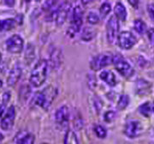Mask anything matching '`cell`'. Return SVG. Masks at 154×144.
Returning <instances> with one entry per match:
<instances>
[{
    "instance_id": "obj_30",
    "label": "cell",
    "mask_w": 154,
    "mask_h": 144,
    "mask_svg": "<svg viewBox=\"0 0 154 144\" xmlns=\"http://www.w3.org/2000/svg\"><path fill=\"white\" fill-rule=\"evenodd\" d=\"M148 38L151 41V43L154 45V29L151 28L148 31Z\"/></svg>"
},
{
    "instance_id": "obj_31",
    "label": "cell",
    "mask_w": 154,
    "mask_h": 144,
    "mask_svg": "<svg viewBox=\"0 0 154 144\" xmlns=\"http://www.w3.org/2000/svg\"><path fill=\"white\" fill-rule=\"evenodd\" d=\"M129 3L132 5L134 8H137L138 6V1H134V0H129Z\"/></svg>"
},
{
    "instance_id": "obj_27",
    "label": "cell",
    "mask_w": 154,
    "mask_h": 144,
    "mask_svg": "<svg viewBox=\"0 0 154 144\" xmlns=\"http://www.w3.org/2000/svg\"><path fill=\"white\" fill-rule=\"evenodd\" d=\"M33 142H34V136L32 134H28L21 140L20 144H33Z\"/></svg>"
},
{
    "instance_id": "obj_3",
    "label": "cell",
    "mask_w": 154,
    "mask_h": 144,
    "mask_svg": "<svg viewBox=\"0 0 154 144\" xmlns=\"http://www.w3.org/2000/svg\"><path fill=\"white\" fill-rule=\"evenodd\" d=\"M83 18V9L81 5L75 6L73 12H72L71 22L69 28L68 29V34L71 37H74L82 25Z\"/></svg>"
},
{
    "instance_id": "obj_16",
    "label": "cell",
    "mask_w": 154,
    "mask_h": 144,
    "mask_svg": "<svg viewBox=\"0 0 154 144\" xmlns=\"http://www.w3.org/2000/svg\"><path fill=\"white\" fill-rule=\"evenodd\" d=\"M16 19L7 18L5 20L0 21V31H10L16 27L17 25Z\"/></svg>"
},
{
    "instance_id": "obj_35",
    "label": "cell",
    "mask_w": 154,
    "mask_h": 144,
    "mask_svg": "<svg viewBox=\"0 0 154 144\" xmlns=\"http://www.w3.org/2000/svg\"><path fill=\"white\" fill-rule=\"evenodd\" d=\"M1 60H2V54L0 53V62H1Z\"/></svg>"
},
{
    "instance_id": "obj_4",
    "label": "cell",
    "mask_w": 154,
    "mask_h": 144,
    "mask_svg": "<svg viewBox=\"0 0 154 144\" xmlns=\"http://www.w3.org/2000/svg\"><path fill=\"white\" fill-rule=\"evenodd\" d=\"M113 64L115 65L116 70L119 72L122 76H123L126 78L132 77V75L134 74V69L131 66V64L123 58L122 56L120 54H114Z\"/></svg>"
},
{
    "instance_id": "obj_6",
    "label": "cell",
    "mask_w": 154,
    "mask_h": 144,
    "mask_svg": "<svg viewBox=\"0 0 154 144\" xmlns=\"http://www.w3.org/2000/svg\"><path fill=\"white\" fill-rule=\"evenodd\" d=\"M6 48L11 53H20L23 49L24 42L22 38L18 34H13L6 40Z\"/></svg>"
},
{
    "instance_id": "obj_24",
    "label": "cell",
    "mask_w": 154,
    "mask_h": 144,
    "mask_svg": "<svg viewBox=\"0 0 154 144\" xmlns=\"http://www.w3.org/2000/svg\"><path fill=\"white\" fill-rule=\"evenodd\" d=\"M87 20H88V22H89L90 24H92V25L97 24V23L99 22V15H98L97 13H95L94 11H90V12L88 13Z\"/></svg>"
},
{
    "instance_id": "obj_8",
    "label": "cell",
    "mask_w": 154,
    "mask_h": 144,
    "mask_svg": "<svg viewBox=\"0 0 154 144\" xmlns=\"http://www.w3.org/2000/svg\"><path fill=\"white\" fill-rule=\"evenodd\" d=\"M136 42H137V39L131 32L123 31L118 34L119 46L124 50H128L132 48L133 46L136 44Z\"/></svg>"
},
{
    "instance_id": "obj_5",
    "label": "cell",
    "mask_w": 154,
    "mask_h": 144,
    "mask_svg": "<svg viewBox=\"0 0 154 144\" xmlns=\"http://www.w3.org/2000/svg\"><path fill=\"white\" fill-rule=\"evenodd\" d=\"M114 54L111 52H103L94 57L93 60L91 61L90 66L93 70H99L105 67L108 66L111 63H113Z\"/></svg>"
},
{
    "instance_id": "obj_23",
    "label": "cell",
    "mask_w": 154,
    "mask_h": 144,
    "mask_svg": "<svg viewBox=\"0 0 154 144\" xmlns=\"http://www.w3.org/2000/svg\"><path fill=\"white\" fill-rule=\"evenodd\" d=\"M151 105H150V103L148 102H146L144 103L141 105H140L139 107V111L141 115H143L145 117H149L150 116V113H151Z\"/></svg>"
},
{
    "instance_id": "obj_25",
    "label": "cell",
    "mask_w": 154,
    "mask_h": 144,
    "mask_svg": "<svg viewBox=\"0 0 154 144\" xmlns=\"http://www.w3.org/2000/svg\"><path fill=\"white\" fill-rule=\"evenodd\" d=\"M94 131H95L96 136L98 137H99V138H105V136H106V134H107L106 130L103 126H101V125H96L94 127Z\"/></svg>"
},
{
    "instance_id": "obj_17",
    "label": "cell",
    "mask_w": 154,
    "mask_h": 144,
    "mask_svg": "<svg viewBox=\"0 0 154 144\" xmlns=\"http://www.w3.org/2000/svg\"><path fill=\"white\" fill-rule=\"evenodd\" d=\"M95 34H96V31L94 28L91 27H86L82 30V39L84 41H90L91 39H93L95 37Z\"/></svg>"
},
{
    "instance_id": "obj_14",
    "label": "cell",
    "mask_w": 154,
    "mask_h": 144,
    "mask_svg": "<svg viewBox=\"0 0 154 144\" xmlns=\"http://www.w3.org/2000/svg\"><path fill=\"white\" fill-rule=\"evenodd\" d=\"M100 79L103 80L106 84H108L109 86H115L116 81V77L114 73L110 70H103L99 75Z\"/></svg>"
},
{
    "instance_id": "obj_28",
    "label": "cell",
    "mask_w": 154,
    "mask_h": 144,
    "mask_svg": "<svg viewBox=\"0 0 154 144\" xmlns=\"http://www.w3.org/2000/svg\"><path fill=\"white\" fill-rule=\"evenodd\" d=\"M91 85H93V89L96 87V78L93 75H89L88 77V86L91 89Z\"/></svg>"
},
{
    "instance_id": "obj_36",
    "label": "cell",
    "mask_w": 154,
    "mask_h": 144,
    "mask_svg": "<svg viewBox=\"0 0 154 144\" xmlns=\"http://www.w3.org/2000/svg\"><path fill=\"white\" fill-rule=\"evenodd\" d=\"M152 111H153V113H154V103H153V105H152Z\"/></svg>"
},
{
    "instance_id": "obj_26",
    "label": "cell",
    "mask_w": 154,
    "mask_h": 144,
    "mask_svg": "<svg viewBox=\"0 0 154 144\" xmlns=\"http://www.w3.org/2000/svg\"><path fill=\"white\" fill-rule=\"evenodd\" d=\"M116 117V112L114 111H106L104 115V119H105V122L110 123L112 122Z\"/></svg>"
},
{
    "instance_id": "obj_34",
    "label": "cell",
    "mask_w": 154,
    "mask_h": 144,
    "mask_svg": "<svg viewBox=\"0 0 154 144\" xmlns=\"http://www.w3.org/2000/svg\"><path fill=\"white\" fill-rule=\"evenodd\" d=\"M2 86H3V82L0 80V88H2Z\"/></svg>"
},
{
    "instance_id": "obj_9",
    "label": "cell",
    "mask_w": 154,
    "mask_h": 144,
    "mask_svg": "<svg viewBox=\"0 0 154 144\" xmlns=\"http://www.w3.org/2000/svg\"><path fill=\"white\" fill-rule=\"evenodd\" d=\"M15 117H16V110H15V106L11 105L8 110L6 111L5 115L2 117L0 125L1 128L4 130H11L15 121Z\"/></svg>"
},
{
    "instance_id": "obj_18",
    "label": "cell",
    "mask_w": 154,
    "mask_h": 144,
    "mask_svg": "<svg viewBox=\"0 0 154 144\" xmlns=\"http://www.w3.org/2000/svg\"><path fill=\"white\" fill-rule=\"evenodd\" d=\"M64 144H79L75 133L72 130H68L64 137Z\"/></svg>"
},
{
    "instance_id": "obj_19",
    "label": "cell",
    "mask_w": 154,
    "mask_h": 144,
    "mask_svg": "<svg viewBox=\"0 0 154 144\" xmlns=\"http://www.w3.org/2000/svg\"><path fill=\"white\" fill-rule=\"evenodd\" d=\"M128 104H129V97L127 94H122L117 101V109L122 111L128 105Z\"/></svg>"
},
{
    "instance_id": "obj_21",
    "label": "cell",
    "mask_w": 154,
    "mask_h": 144,
    "mask_svg": "<svg viewBox=\"0 0 154 144\" xmlns=\"http://www.w3.org/2000/svg\"><path fill=\"white\" fill-rule=\"evenodd\" d=\"M110 11H111V6H110V4L107 2L103 3L100 6V9H99V13H100L101 18H105L107 17V15L110 13Z\"/></svg>"
},
{
    "instance_id": "obj_12",
    "label": "cell",
    "mask_w": 154,
    "mask_h": 144,
    "mask_svg": "<svg viewBox=\"0 0 154 144\" xmlns=\"http://www.w3.org/2000/svg\"><path fill=\"white\" fill-rule=\"evenodd\" d=\"M56 121L61 126H65L69 122V110L67 105H63L57 109L56 112Z\"/></svg>"
},
{
    "instance_id": "obj_37",
    "label": "cell",
    "mask_w": 154,
    "mask_h": 144,
    "mask_svg": "<svg viewBox=\"0 0 154 144\" xmlns=\"http://www.w3.org/2000/svg\"><path fill=\"white\" fill-rule=\"evenodd\" d=\"M41 144H47V143H41Z\"/></svg>"
},
{
    "instance_id": "obj_10",
    "label": "cell",
    "mask_w": 154,
    "mask_h": 144,
    "mask_svg": "<svg viewBox=\"0 0 154 144\" xmlns=\"http://www.w3.org/2000/svg\"><path fill=\"white\" fill-rule=\"evenodd\" d=\"M70 9V4L68 2H63L58 5L56 11V22L58 26L63 25L66 21Z\"/></svg>"
},
{
    "instance_id": "obj_11",
    "label": "cell",
    "mask_w": 154,
    "mask_h": 144,
    "mask_svg": "<svg viewBox=\"0 0 154 144\" xmlns=\"http://www.w3.org/2000/svg\"><path fill=\"white\" fill-rule=\"evenodd\" d=\"M141 124L137 120H130L127 123L124 128V133L128 137L134 138L138 136L141 131Z\"/></svg>"
},
{
    "instance_id": "obj_29",
    "label": "cell",
    "mask_w": 154,
    "mask_h": 144,
    "mask_svg": "<svg viewBox=\"0 0 154 144\" xmlns=\"http://www.w3.org/2000/svg\"><path fill=\"white\" fill-rule=\"evenodd\" d=\"M147 11L151 19L154 21V4H150L147 5Z\"/></svg>"
},
{
    "instance_id": "obj_1",
    "label": "cell",
    "mask_w": 154,
    "mask_h": 144,
    "mask_svg": "<svg viewBox=\"0 0 154 144\" xmlns=\"http://www.w3.org/2000/svg\"><path fill=\"white\" fill-rule=\"evenodd\" d=\"M48 63L45 59H41L34 65L31 72L29 82L33 87H39L45 83L47 77Z\"/></svg>"
},
{
    "instance_id": "obj_15",
    "label": "cell",
    "mask_w": 154,
    "mask_h": 144,
    "mask_svg": "<svg viewBox=\"0 0 154 144\" xmlns=\"http://www.w3.org/2000/svg\"><path fill=\"white\" fill-rule=\"evenodd\" d=\"M114 12H115V17L121 20L122 22H124L126 20L127 17V11L126 8L124 7V5L122 3H116L114 9Z\"/></svg>"
},
{
    "instance_id": "obj_2",
    "label": "cell",
    "mask_w": 154,
    "mask_h": 144,
    "mask_svg": "<svg viewBox=\"0 0 154 144\" xmlns=\"http://www.w3.org/2000/svg\"><path fill=\"white\" fill-rule=\"evenodd\" d=\"M57 95V89L52 86H48L47 88L35 94L33 101L38 106H41L44 109H48L51 105L52 101L55 99Z\"/></svg>"
},
{
    "instance_id": "obj_20",
    "label": "cell",
    "mask_w": 154,
    "mask_h": 144,
    "mask_svg": "<svg viewBox=\"0 0 154 144\" xmlns=\"http://www.w3.org/2000/svg\"><path fill=\"white\" fill-rule=\"evenodd\" d=\"M134 28L135 31L137 33H140V34H143L146 31V23L143 21L140 20V19L134 20Z\"/></svg>"
},
{
    "instance_id": "obj_7",
    "label": "cell",
    "mask_w": 154,
    "mask_h": 144,
    "mask_svg": "<svg viewBox=\"0 0 154 144\" xmlns=\"http://www.w3.org/2000/svg\"><path fill=\"white\" fill-rule=\"evenodd\" d=\"M118 31H119V22L118 19L113 16L110 17L109 21L106 25V36L109 43L112 44L118 36Z\"/></svg>"
},
{
    "instance_id": "obj_32",
    "label": "cell",
    "mask_w": 154,
    "mask_h": 144,
    "mask_svg": "<svg viewBox=\"0 0 154 144\" xmlns=\"http://www.w3.org/2000/svg\"><path fill=\"white\" fill-rule=\"evenodd\" d=\"M5 4L6 5H8L12 6L14 5V2H13V1H11V0H7V1H5Z\"/></svg>"
},
{
    "instance_id": "obj_22",
    "label": "cell",
    "mask_w": 154,
    "mask_h": 144,
    "mask_svg": "<svg viewBox=\"0 0 154 144\" xmlns=\"http://www.w3.org/2000/svg\"><path fill=\"white\" fill-rule=\"evenodd\" d=\"M11 98V94H9L8 92H6L5 94H3V100H2V104L0 105V117H2L4 112L5 111L6 105L8 104L9 100Z\"/></svg>"
},
{
    "instance_id": "obj_33",
    "label": "cell",
    "mask_w": 154,
    "mask_h": 144,
    "mask_svg": "<svg viewBox=\"0 0 154 144\" xmlns=\"http://www.w3.org/2000/svg\"><path fill=\"white\" fill-rule=\"evenodd\" d=\"M3 140H4V136H3V134L0 132V143L3 142Z\"/></svg>"
},
{
    "instance_id": "obj_13",
    "label": "cell",
    "mask_w": 154,
    "mask_h": 144,
    "mask_svg": "<svg viewBox=\"0 0 154 144\" xmlns=\"http://www.w3.org/2000/svg\"><path fill=\"white\" fill-rule=\"evenodd\" d=\"M22 77V68L20 65L16 64L13 67V69L11 70L8 78H7V83L9 86H15L18 81L20 80V78Z\"/></svg>"
}]
</instances>
